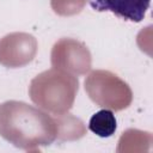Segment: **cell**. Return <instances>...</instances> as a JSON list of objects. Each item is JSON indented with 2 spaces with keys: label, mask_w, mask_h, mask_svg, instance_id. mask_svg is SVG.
<instances>
[{
  "label": "cell",
  "mask_w": 153,
  "mask_h": 153,
  "mask_svg": "<svg viewBox=\"0 0 153 153\" xmlns=\"http://www.w3.org/2000/svg\"><path fill=\"white\" fill-rule=\"evenodd\" d=\"M84 87L96 105L112 111L127 109L133 100L130 86L110 71H92L86 76Z\"/></svg>",
  "instance_id": "cell-3"
},
{
  "label": "cell",
  "mask_w": 153,
  "mask_h": 153,
  "mask_svg": "<svg viewBox=\"0 0 153 153\" xmlns=\"http://www.w3.org/2000/svg\"><path fill=\"white\" fill-rule=\"evenodd\" d=\"M54 117L24 102L7 100L0 104V136L17 148L35 152L56 140Z\"/></svg>",
  "instance_id": "cell-1"
},
{
  "label": "cell",
  "mask_w": 153,
  "mask_h": 153,
  "mask_svg": "<svg viewBox=\"0 0 153 153\" xmlns=\"http://www.w3.org/2000/svg\"><path fill=\"white\" fill-rule=\"evenodd\" d=\"M87 0H50V6L57 16L71 17L80 13Z\"/></svg>",
  "instance_id": "cell-10"
},
{
  "label": "cell",
  "mask_w": 153,
  "mask_h": 153,
  "mask_svg": "<svg viewBox=\"0 0 153 153\" xmlns=\"http://www.w3.org/2000/svg\"><path fill=\"white\" fill-rule=\"evenodd\" d=\"M54 120L57 128L56 139L60 141H75L86 135V126L80 118L72 114L65 112L55 115Z\"/></svg>",
  "instance_id": "cell-7"
},
{
  "label": "cell",
  "mask_w": 153,
  "mask_h": 153,
  "mask_svg": "<svg viewBox=\"0 0 153 153\" xmlns=\"http://www.w3.org/2000/svg\"><path fill=\"white\" fill-rule=\"evenodd\" d=\"M50 62L53 68L68 72L73 75H84L90 72L92 56L88 48L74 38H60L51 48Z\"/></svg>",
  "instance_id": "cell-4"
},
{
  "label": "cell",
  "mask_w": 153,
  "mask_h": 153,
  "mask_svg": "<svg viewBox=\"0 0 153 153\" xmlns=\"http://www.w3.org/2000/svg\"><path fill=\"white\" fill-rule=\"evenodd\" d=\"M93 10L98 12L110 11L117 17L139 23L141 22L149 7L151 0H88Z\"/></svg>",
  "instance_id": "cell-6"
},
{
  "label": "cell",
  "mask_w": 153,
  "mask_h": 153,
  "mask_svg": "<svg viewBox=\"0 0 153 153\" xmlns=\"http://www.w3.org/2000/svg\"><path fill=\"white\" fill-rule=\"evenodd\" d=\"M78 90L79 80L75 75L50 68L31 80L29 96L39 109L54 115H61L73 108Z\"/></svg>",
  "instance_id": "cell-2"
},
{
  "label": "cell",
  "mask_w": 153,
  "mask_h": 153,
  "mask_svg": "<svg viewBox=\"0 0 153 153\" xmlns=\"http://www.w3.org/2000/svg\"><path fill=\"white\" fill-rule=\"evenodd\" d=\"M38 49L37 39L27 32H11L0 38V65L20 68L30 63Z\"/></svg>",
  "instance_id": "cell-5"
},
{
  "label": "cell",
  "mask_w": 153,
  "mask_h": 153,
  "mask_svg": "<svg viewBox=\"0 0 153 153\" xmlns=\"http://www.w3.org/2000/svg\"><path fill=\"white\" fill-rule=\"evenodd\" d=\"M152 143V134L139 129H128L122 133L118 140L117 152L148 151Z\"/></svg>",
  "instance_id": "cell-8"
},
{
  "label": "cell",
  "mask_w": 153,
  "mask_h": 153,
  "mask_svg": "<svg viewBox=\"0 0 153 153\" xmlns=\"http://www.w3.org/2000/svg\"><path fill=\"white\" fill-rule=\"evenodd\" d=\"M116 127H117V123H116L115 115L109 109H103L96 112L90 118V123H88L90 130L100 137L111 136L115 133Z\"/></svg>",
  "instance_id": "cell-9"
}]
</instances>
